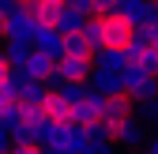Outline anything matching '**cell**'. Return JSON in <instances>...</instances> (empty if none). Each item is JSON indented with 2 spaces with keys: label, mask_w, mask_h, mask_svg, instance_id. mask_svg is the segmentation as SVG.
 Listing matches in <instances>:
<instances>
[{
  "label": "cell",
  "mask_w": 158,
  "mask_h": 154,
  "mask_svg": "<svg viewBox=\"0 0 158 154\" xmlns=\"http://www.w3.org/2000/svg\"><path fill=\"white\" fill-rule=\"evenodd\" d=\"M143 139H147V136H143V124H139V117H135V113L113 128V143H121V147H139Z\"/></svg>",
  "instance_id": "9"
},
{
  "label": "cell",
  "mask_w": 158,
  "mask_h": 154,
  "mask_svg": "<svg viewBox=\"0 0 158 154\" xmlns=\"http://www.w3.org/2000/svg\"><path fill=\"white\" fill-rule=\"evenodd\" d=\"M64 53L68 56H94V45L87 42L83 30H72V34H64Z\"/></svg>",
  "instance_id": "13"
},
{
  "label": "cell",
  "mask_w": 158,
  "mask_h": 154,
  "mask_svg": "<svg viewBox=\"0 0 158 154\" xmlns=\"http://www.w3.org/2000/svg\"><path fill=\"white\" fill-rule=\"evenodd\" d=\"M27 120V109H23V98H19L15 105H4V109H0V128H4V132H15L19 124H23Z\"/></svg>",
  "instance_id": "15"
},
{
  "label": "cell",
  "mask_w": 158,
  "mask_h": 154,
  "mask_svg": "<svg viewBox=\"0 0 158 154\" xmlns=\"http://www.w3.org/2000/svg\"><path fill=\"white\" fill-rule=\"evenodd\" d=\"M49 83H42V79H27V87H23V102L27 105H45V98H49Z\"/></svg>",
  "instance_id": "16"
},
{
  "label": "cell",
  "mask_w": 158,
  "mask_h": 154,
  "mask_svg": "<svg viewBox=\"0 0 158 154\" xmlns=\"http://www.w3.org/2000/svg\"><path fill=\"white\" fill-rule=\"evenodd\" d=\"M56 90H60V94H64V98H68V102L75 105V102H79V98H83V94L90 90V83H60V87H56Z\"/></svg>",
  "instance_id": "18"
},
{
  "label": "cell",
  "mask_w": 158,
  "mask_h": 154,
  "mask_svg": "<svg viewBox=\"0 0 158 154\" xmlns=\"http://www.w3.org/2000/svg\"><path fill=\"white\" fill-rule=\"evenodd\" d=\"M56 4H68V0H56Z\"/></svg>",
  "instance_id": "28"
},
{
  "label": "cell",
  "mask_w": 158,
  "mask_h": 154,
  "mask_svg": "<svg viewBox=\"0 0 158 154\" xmlns=\"http://www.w3.org/2000/svg\"><path fill=\"white\" fill-rule=\"evenodd\" d=\"M121 8V0H94V11L98 15H109V11H117Z\"/></svg>",
  "instance_id": "21"
},
{
  "label": "cell",
  "mask_w": 158,
  "mask_h": 154,
  "mask_svg": "<svg viewBox=\"0 0 158 154\" xmlns=\"http://www.w3.org/2000/svg\"><path fill=\"white\" fill-rule=\"evenodd\" d=\"M90 87L102 90V94H121L124 90V75L121 71H109V68H94L90 71Z\"/></svg>",
  "instance_id": "11"
},
{
  "label": "cell",
  "mask_w": 158,
  "mask_h": 154,
  "mask_svg": "<svg viewBox=\"0 0 158 154\" xmlns=\"http://www.w3.org/2000/svg\"><path fill=\"white\" fill-rule=\"evenodd\" d=\"M102 105H106V94L90 87L83 98L75 102V113H72V117H75L79 124H94V120H102Z\"/></svg>",
  "instance_id": "7"
},
{
  "label": "cell",
  "mask_w": 158,
  "mask_h": 154,
  "mask_svg": "<svg viewBox=\"0 0 158 154\" xmlns=\"http://www.w3.org/2000/svg\"><path fill=\"white\" fill-rule=\"evenodd\" d=\"M30 45H34L38 53L53 56V60H60V56H64V34L56 30V26H38L34 38H30Z\"/></svg>",
  "instance_id": "6"
},
{
  "label": "cell",
  "mask_w": 158,
  "mask_h": 154,
  "mask_svg": "<svg viewBox=\"0 0 158 154\" xmlns=\"http://www.w3.org/2000/svg\"><path fill=\"white\" fill-rule=\"evenodd\" d=\"M83 23H87V15L83 11H75V8H60V15H56V30L60 34H72V30H83Z\"/></svg>",
  "instance_id": "14"
},
{
  "label": "cell",
  "mask_w": 158,
  "mask_h": 154,
  "mask_svg": "<svg viewBox=\"0 0 158 154\" xmlns=\"http://www.w3.org/2000/svg\"><path fill=\"white\" fill-rule=\"evenodd\" d=\"M94 68H109V71H124L128 68V53L124 49H109V45H102V49H94Z\"/></svg>",
  "instance_id": "12"
},
{
  "label": "cell",
  "mask_w": 158,
  "mask_h": 154,
  "mask_svg": "<svg viewBox=\"0 0 158 154\" xmlns=\"http://www.w3.org/2000/svg\"><path fill=\"white\" fill-rule=\"evenodd\" d=\"M0 42H4V23H0Z\"/></svg>",
  "instance_id": "27"
},
{
  "label": "cell",
  "mask_w": 158,
  "mask_h": 154,
  "mask_svg": "<svg viewBox=\"0 0 158 154\" xmlns=\"http://www.w3.org/2000/svg\"><path fill=\"white\" fill-rule=\"evenodd\" d=\"M121 75H124V90L132 94L135 102H151L154 94H158V79H154V71H147L143 64H128Z\"/></svg>",
  "instance_id": "2"
},
{
  "label": "cell",
  "mask_w": 158,
  "mask_h": 154,
  "mask_svg": "<svg viewBox=\"0 0 158 154\" xmlns=\"http://www.w3.org/2000/svg\"><path fill=\"white\" fill-rule=\"evenodd\" d=\"M11 139H15V143H34V124H27V120H23V124L11 132Z\"/></svg>",
  "instance_id": "19"
},
{
  "label": "cell",
  "mask_w": 158,
  "mask_h": 154,
  "mask_svg": "<svg viewBox=\"0 0 158 154\" xmlns=\"http://www.w3.org/2000/svg\"><path fill=\"white\" fill-rule=\"evenodd\" d=\"M68 8L83 11V15H94V0H68Z\"/></svg>",
  "instance_id": "22"
},
{
  "label": "cell",
  "mask_w": 158,
  "mask_h": 154,
  "mask_svg": "<svg viewBox=\"0 0 158 154\" xmlns=\"http://www.w3.org/2000/svg\"><path fill=\"white\" fill-rule=\"evenodd\" d=\"M132 113H135V98H132L128 90H121V94H106V105H102V124H106L109 132L121 124V120H128Z\"/></svg>",
  "instance_id": "3"
},
{
  "label": "cell",
  "mask_w": 158,
  "mask_h": 154,
  "mask_svg": "<svg viewBox=\"0 0 158 154\" xmlns=\"http://www.w3.org/2000/svg\"><path fill=\"white\" fill-rule=\"evenodd\" d=\"M15 8H19V0H0V23H4V19H8Z\"/></svg>",
  "instance_id": "23"
},
{
  "label": "cell",
  "mask_w": 158,
  "mask_h": 154,
  "mask_svg": "<svg viewBox=\"0 0 158 154\" xmlns=\"http://www.w3.org/2000/svg\"><path fill=\"white\" fill-rule=\"evenodd\" d=\"M72 113H75V105H72V102H68L56 87H53V90H49V98H45V117H49V120H56V124H64V120H75Z\"/></svg>",
  "instance_id": "10"
},
{
  "label": "cell",
  "mask_w": 158,
  "mask_h": 154,
  "mask_svg": "<svg viewBox=\"0 0 158 154\" xmlns=\"http://www.w3.org/2000/svg\"><path fill=\"white\" fill-rule=\"evenodd\" d=\"M132 38H135V23H128L121 11H109L106 15V45L109 49H128Z\"/></svg>",
  "instance_id": "4"
},
{
  "label": "cell",
  "mask_w": 158,
  "mask_h": 154,
  "mask_svg": "<svg viewBox=\"0 0 158 154\" xmlns=\"http://www.w3.org/2000/svg\"><path fill=\"white\" fill-rule=\"evenodd\" d=\"M11 154H45V147H38V143H15Z\"/></svg>",
  "instance_id": "20"
},
{
  "label": "cell",
  "mask_w": 158,
  "mask_h": 154,
  "mask_svg": "<svg viewBox=\"0 0 158 154\" xmlns=\"http://www.w3.org/2000/svg\"><path fill=\"white\" fill-rule=\"evenodd\" d=\"M0 49H4V56L11 60V68H23L27 56H30V42H4Z\"/></svg>",
  "instance_id": "17"
},
{
  "label": "cell",
  "mask_w": 158,
  "mask_h": 154,
  "mask_svg": "<svg viewBox=\"0 0 158 154\" xmlns=\"http://www.w3.org/2000/svg\"><path fill=\"white\" fill-rule=\"evenodd\" d=\"M8 75H11V60H8V56H4V49H0V83H4V79H8Z\"/></svg>",
  "instance_id": "24"
},
{
  "label": "cell",
  "mask_w": 158,
  "mask_h": 154,
  "mask_svg": "<svg viewBox=\"0 0 158 154\" xmlns=\"http://www.w3.org/2000/svg\"><path fill=\"white\" fill-rule=\"evenodd\" d=\"M53 68H56V60L53 56H45V53H38L34 45H30V56H27V64L19 68L27 75V79H42V83H49V75H53Z\"/></svg>",
  "instance_id": "8"
},
{
  "label": "cell",
  "mask_w": 158,
  "mask_h": 154,
  "mask_svg": "<svg viewBox=\"0 0 158 154\" xmlns=\"http://www.w3.org/2000/svg\"><path fill=\"white\" fill-rule=\"evenodd\" d=\"M90 71H94V60L90 56H60L49 75V87H60V83H90Z\"/></svg>",
  "instance_id": "1"
},
{
  "label": "cell",
  "mask_w": 158,
  "mask_h": 154,
  "mask_svg": "<svg viewBox=\"0 0 158 154\" xmlns=\"http://www.w3.org/2000/svg\"><path fill=\"white\" fill-rule=\"evenodd\" d=\"M154 120H158V94H154Z\"/></svg>",
  "instance_id": "26"
},
{
  "label": "cell",
  "mask_w": 158,
  "mask_h": 154,
  "mask_svg": "<svg viewBox=\"0 0 158 154\" xmlns=\"http://www.w3.org/2000/svg\"><path fill=\"white\" fill-rule=\"evenodd\" d=\"M147 154H158V136H151V139H147Z\"/></svg>",
  "instance_id": "25"
},
{
  "label": "cell",
  "mask_w": 158,
  "mask_h": 154,
  "mask_svg": "<svg viewBox=\"0 0 158 154\" xmlns=\"http://www.w3.org/2000/svg\"><path fill=\"white\" fill-rule=\"evenodd\" d=\"M34 30H38V23L30 19V11H23V8H15L4 19V42H30Z\"/></svg>",
  "instance_id": "5"
}]
</instances>
